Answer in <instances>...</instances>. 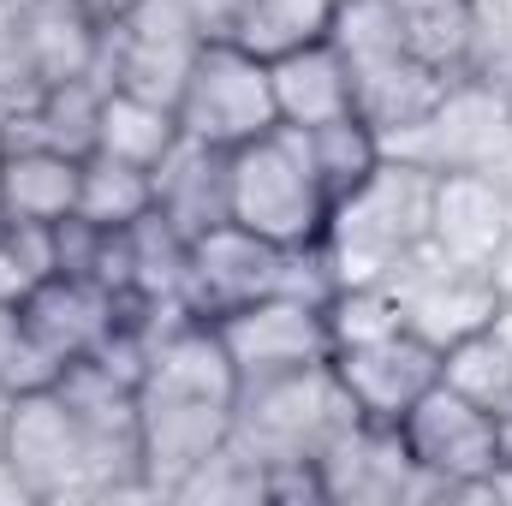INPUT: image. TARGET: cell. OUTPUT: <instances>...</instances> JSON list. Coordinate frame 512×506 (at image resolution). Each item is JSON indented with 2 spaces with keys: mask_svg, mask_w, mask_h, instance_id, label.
<instances>
[{
  "mask_svg": "<svg viewBox=\"0 0 512 506\" xmlns=\"http://www.w3.org/2000/svg\"><path fill=\"white\" fill-rule=\"evenodd\" d=\"M6 471L18 477L24 501H120L155 495L143 477V447L96 435L54 387L18 393L6 429Z\"/></svg>",
  "mask_w": 512,
  "mask_h": 506,
  "instance_id": "obj_1",
  "label": "cell"
},
{
  "mask_svg": "<svg viewBox=\"0 0 512 506\" xmlns=\"http://www.w3.org/2000/svg\"><path fill=\"white\" fill-rule=\"evenodd\" d=\"M429 197H435V173L382 155L346 197L328 203V227H322V256L334 268V286L352 280H387L405 256L429 245Z\"/></svg>",
  "mask_w": 512,
  "mask_h": 506,
  "instance_id": "obj_2",
  "label": "cell"
},
{
  "mask_svg": "<svg viewBox=\"0 0 512 506\" xmlns=\"http://www.w3.org/2000/svg\"><path fill=\"white\" fill-rule=\"evenodd\" d=\"M358 423V405L334 376V364L292 370L268 381H239L233 399V447L268 471H316V459Z\"/></svg>",
  "mask_w": 512,
  "mask_h": 506,
  "instance_id": "obj_3",
  "label": "cell"
},
{
  "mask_svg": "<svg viewBox=\"0 0 512 506\" xmlns=\"http://www.w3.org/2000/svg\"><path fill=\"white\" fill-rule=\"evenodd\" d=\"M328 42L352 66V114L364 126H376L382 137L411 126L453 84L447 72H435L429 60L411 54L405 24H399V12L387 0H340L334 24H328Z\"/></svg>",
  "mask_w": 512,
  "mask_h": 506,
  "instance_id": "obj_4",
  "label": "cell"
},
{
  "mask_svg": "<svg viewBox=\"0 0 512 506\" xmlns=\"http://www.w3.org/2000/svg\"><path fill=\"white\" fill-rule=\"evenodd\" d=\"M227 215L268 245H322L328 191L298 126H274L227 155Z\"/></svg>",
  "mask_w": 512,
  "mask_h": 506,
  "instance_id": "obj_5",
  "label": "cell"
},
{
  "mask_svg": "<svg viewBox=\"0 0 512 506\" xmlns=\"http://www.w3.org/2000/svg\"><path fill=\"white\" fill-rule=\"evenodd\" d=\"M399 435H405V453L417 459V471L429 477L435 501H489V477L507 459L495 411H483L465 393H453L447 381H435L399 417Z\"/></svg>",
  "mask_w": 512,
  "mask_h": 506,
  "instance_id": "obj_6",
  "label": "cell"
},
{
  "mask_svg": "<svg viewBox=\"0 0 512 506\" xmlns=\"http://www.w3.org/2000/svg\"><path fill=\"white\" fill-rule=\"evenodd\" d=\"M280 126L268 60L239 42H203L185 90H179V131L215 149H239Z\"/></svg>",
  "mask_w": 512,
  "mask_h": 506,
  "instance_id": "obj_7",
  "label": "cell"
},
{
  "mask_svg": "<svg viewBox=\"0 0 512 506\" xmlns=\"http://www.w3.org/2000/svg\"><path fill=\"white\" fill-rule=\"evenodd\" d=\"M507 126H512L507 96H495L477 78H453L411 126L387 131L382 149L399 155V161H411V167H423V173H435V179L441 173H477Z\"/></svg>",
  "mask_w": 512,
  "mask_h": 506,
  "instance_id": "obj_8",
  "label": "cell"
},
{
  "mask_svg": "<svg viewBox=\"0 0 512 506\" xmlns=\"http://www.w3.org/2000/svg\"><path fill=\"white\" fill-rule=\"evenodd\" d=\"M215 334L233 358L239 381H268V376H292V370H316L334 358V334H328V310L316 298H256L245 310L215 316Z\"/></svg>",
  "mask_w": 512,
  "mask_h": 506,
  "instance_id": "obj_9",
  "label": "cell"
},
{
  "mask_svg": "<svg viewBox=\"0 0 512 506\" xmlns=\"http://www.w3.org/2000/svg\"><path fill=\"white\" fill-rule=\"evenodd\" d=\"M387 292H393V304H399V322H405L417 340H429L435 352H447L453 340L489 328L495 310H501V292H495L489 268H459V262L435 256L429 245L417 256H405V262L387 274Z\"/></svg>",
  "mask_w": 512,
  "mask_h": 506,
  "instance_id": "obj_10",
  "label": "cell"
},
{
  "mask_svg": "<svg viewBox=\"0 0 512 506\" xmlns=\"http://www.w3.org/2000/svg\"><path fill=\"white\" fill-rule=\"evenodd\" d=\"M197 54H203L197 24L173 0H143L131 18L102 30V84H120L149 102L179 108V90H185Z\"/></svg>",
  "mask_w": 512,
  "mask_h": 506,
  "instance_id": "obj_11",
  "label": "cell"
},
{
  "mask_svg": "<svg viewBox=\"0 0 512 506\" xmlns=\"http://www.w3.org/2000/svg\"><path fill=\"white\" fill-rule=\"evenodd\" d=\"M233 435V399H203V393H137V447H143V477L161 501Z\"/></svg>",
  "mask_w": 512,
  "mask_h": 506,
  "instance_id": "obj_12",
  "label": "cell"
},
{
  "mask_svg": "<svg viewBox=\"0 0 512 506\" xmlns=\"http://www.w3.org/2000/svg\"><path fill=\"white\" fill-rule=\"evenodd\" d=\"M322 501H346V506H405V501H435L429 477L417 471V459L405 453L399 423H370L358 417L322 459Z\"/></svg>",
  "mask_w": 512,
  "mask_h": 506,
  "instance_id": "obj_13",
  "label": "cell"
},
{
  "mask_svg": "<svg viewBox=\"0 0 512 506\" xmlns=\"http://www.w3.org/2000/svg\"><path fill=\"white\" fill-rule=\"evenodd\" d=\"M328 364L346 387V399L358 405V417H370V423H399L441 381V352L429 340H417L411 328H393L364 346H340Z\"/></svg>",
  "mask_w": 512,
  "mask_h": 506,
  "instance_id": "obj_14",
  "label": "cell"
},
{
  "mask_svg": "<svg viewBox=\"0 0 512 506\" xmlns=\"http://www.w3.org/2000/svg\"><path fill=\"white\" fill-rule=\"evenodd\" d=\"M126 292L90 280V274H48L30 298H24V322L30 334L54 352V364L66 370L72 358H90L114 328H120Z\"/></svg>",
  "mask_w": 512,
  "mask_h": 506,
  "instance_id": "obj_15",
  "label": "cell"
},
{
  "mask_svg": "<svg viewBox=\"0 0 512 506\" xmlns=\"http://www.w3.org/2000/svg\"><path fill=\"white\" fill-rule=\"evenodd\" d=\"M507 245V191L477 173H441L429 197V251L459 268H489Z\"/></svg>",
  "mask_w": 512,
  "mask_h": 506,
  "instance_id": "obj_16",
  "label": "cell"
},
{
  "mask_svg": "<svg viewBox=\"0 0 512 506\" xmlns=\"http://www.w3.org/2000/svg\"><path fill=\"white\" fill-rule=\"evenodd\" d=\"M227 155L233 149H215V143H197V137H179L161 161H155V215L167 227H179L185 239L233 221L227 215Z\"/></svg>",
  "mask_w": 512,
  "mask_h": 506,
  "instance_id": "obj_17",
  "label": "cell"
},
{
  "mask_svg": "<svg viewBox=\"0 0 512 506\" xmlns=\"http://www.w3.org/2000/svg\"><path fill=\"white\" fill-rule=\"evenodd\" d=\"M268 78H274V114H280V126L310 131V126H328V120L352 114V66H346V54L328 36L274 54Z\"/></svg>",
  "mask_w": 512,
  "mask_h": 506,
  "instance_id": "obj_18",
  "label": "cell"
},
{
  "mask_svg": "<svg viewBox=\"0 0 512 506\" xmlns=\"http://www.w3.org/2000/svg\"><path fill=\"white\" fill-rule=\"evenodd\" d=\"M102 78H66L36 90L24 108L0 114L6 126V149H60V155H90L96 149V120H102Z\"/></svg>",
  "mask_w": 512,
  "mask_h": 506,
  "instance_id": "obj_19",
  "label": "cell"
},
{
  "mask_svg": "<svg viewBox=\"0 0 512 506\" xmlns=\"http://www.w3.org/2000/svg\"><path fill=\"white\" fill-rule=\"evenodd\" d=\"M24 12V54L36 90L66 78H102V24H90L72 0H30Z\"/></svg>",
  "mask_w": 512,
  "mask_h": 506,
  "instance_id": "obj_20",
  "label": "cell"
},
{
  "mask_svg": "<svg viewBox=\"0 0 512 506\" xmlns=\"http://www.w3.org/2000/svg\"><path fill=\"white\" fill-rule=\"evenodd\" d=\"M78 155L60 149H6L0 155V215L6 221H36L60 227L78 209Z\"/></svg>",
  "mask_w": 512,
  "mask_h": 506,
  "instance_id": "obj_21",
  "label": "cell"
},
{
  "mask_svg": "<svg viewBox=\"0 0 512 506\" xmlns=\"http://www.w3.org/2000/svg\"><path fill=\"white\" fill-rule=\"evenodd\" d=\"M179 137H185V131H179V108L108 84L102 120H96V149H90V155H114V161H131V167H149V173H155V161H161Z\"/></svg>",
  "mask_w": 512,
  "mask_h": 506,
  "instance_id": "obj_22",
  "label": "cell"
},
{
  "mask_svg": "<svg viewBox=\"0 0 512 506\" xmlns=\"http://www.w3.org/2000/svg\"><path fill=\"white\" fill-rule=\"evenodd\" d=\"M155 209V179L149 167H131L114 155H84V173H78V221L102 227V233H126L143 215Z\"/></svg>",
  "mask_w": 512,
  "mask_h": 506,
  "instance_id": "obj_23",
  "label": "cell"
},
{
  "mask_svg": "<svg viewBox=\"0 0 512 506\" xmlns=\"http://www.w3.org/2000/svg\"><path fill=\"white\" fill-rule=\"evenodd\" d=\"M441 381L507 423L512 417V352H507V340L495 334V322L465 334V340H453L441 352Z\"/></svg>",
  "mask_w": 512,
  "mask_h": 506,
  "instance_id": "obj_24",
  "label": "cell"
},
{
  "mask_svg": "<svg viewBox=\"0 0 512 506\" xmlns=\"http://www.w3.org/2000/svg\"><path fill=\"white\" fill-rule=\"evenodd\" d=\"M334 6H340V0H245L227 42H239V48L262 54V60H274V54H286V48H304V42L328 36Z\"/></svg>",
  "mask_w": 512,
  "mask_h": 506,
  "instance_id": "obj_25",
  "label": "cell"
},
{
  "mask_svg": "<svg viewBox=\"0 0 512 506\" xmlns=\"http://www.w3.org/2000/svg\"><path fill=\"white\" fill-rule=\"evenodd\" d=\"M304 143H310V161H316V179H322V191H328V203L334 197H346L376 161H382V131L364 126L358 114H346V120H328V126H310L304 131Z\"/></svg>",
  "mask_w": 512,
  "mask_h": 506,
  "instance_id": "obj_26",
  "label": "cell"
},
{
  "mask_svg": "<svg viewBox=\"0 0 512 506\" xmlns=\"http://www.w3.org/2000/svg\"><path fill=\"white\" fill-rule=\"evenodd\" d=\"M328 334H334V352L340 346H364V340H382L399 322V304L387 292V280H352V286H334L328 292Z\"/></svg>",
  "mask_w": 512,
  "mask_h": 506,
  "instance_id": "obj_27",
  "label": "cell"
},
{
  "mask_svg": "<svg viewBox=\"0 0 512 506\" xmlns=\"http://www.w3.org/2000/svg\"><path fill=\"white\" fill-rule=\"evenodd\" d=\"M48 274H60V262H54V227L6 221L0 215V298L24 304Z\"/></svg>",
  "mask_w": 512,
  "mask_h": 506,
  "instance_id": "obj_28",
  "label": "cell"
},
{
  "mask_svg": "<svg viewBox=\"0 0 512 506\" xmlns=\"http://www.w3.org/2000/svg\"><path fill=\"white\" fill-rule=\"evenodd\" d=\"M459 78H477V84H489L495 96L512 102V12H507V0H477Z\"/></svg>",
  "mask_w": 512,
  "mask_h": 506,
  "instance_id": "obj_29",
  "label": "cell"
},
{
  "mask_svg": "<svg viewBox=\"0 0 512 506\" xmlns=\"http://www.w3.org/2000/svg\"><path fill=\"white\" fill-rule=\"evenodd\" d=\"M54 376H60V364H54V352L30 334L24 304L0 298V387L36 393V387H54Z\"/></svg>",
  "mask_w": 512,
  "mask_h": 506,
  "instance_id": "obj_30",
  "label": "cell"
},
{
  "mask_svg": "<svg viewBox=\"0 0 512 506\" xmlns=\"http://www.w3.org/2000/svg\"><path fill=\"white\" fill-rule=\"evenodd\" d=\"M36 96V78H30V54H24V12L12 0H0V114L24 108Z\"/></svg>",
  "mask_w": 512,
  "mask_h": 506,
  "instance_id": "obj_31",
  "label": "cell"
},
{
  "mask_svg": "<svg viewBox=\"0 0 512 506\" xmlns=\"http://www.w3.org/2000/svg\"><path fill=\"white\" fill-rule=\"evenodd\" d=\"M173 6L197 24L203 42H227L233 24H239V6H245V0H173Z\"/></svg>",
  "mask_w": 512,
  "mask_h": 506,
  "instance_id": "obj_32",
  "label": "cell"
},
{
  "mask_svg": "<svg viewBox=\"0 0 512 506\" xmlns=\"http://www.w3.org/2000/svg\"><path fill=\"white\" fill-rule=\"evenodd\" d=\"M477 179H489L495 191H512V126L495 137V149H489V161L477 167Z\"/></svg>",
  "mask_w": 512,
  "mask_h": 506,
  "instance_id": "obj_33",
  "label": "cell"
},
{
  "mask_svg": "<svg viewBox=\"0 0 512 506\" xmlns=\"http://www.w3.org/2000/svg\"><path fill=\"white\" fill-rule=\"evenodd\" d=\"M72 6H78V12H84L90 24H102V30H114L120 18H131V12L143 6V0H72Z\"/></svg>",
  "mask_w": 512,
  "mask_h": 506,
  "instance_id": "obj_34",
  "label": "cell"
},
{
  "mask_svg": "<svg viewBox=\"0 0 512 506\" xmlns=\"http://www.w3.org/2000/svg\"><path fill=\"white\" fill-rule=\"evenodd\" d=\"M489 280H495L501 304H512V233H507V245L495 251V262H489Z\"/></svg>",
  "mask_w": 512,
  "mask_h": 506,
  "instance_id": "obj_35",
  "label": "cell"
},
{
  "mask_svg": "<svg viewBox=\"0 0 512 506\" xmlns=\"http://www.w3.org/2000/svg\"><path fill=\"white\" fill-rule=\"evenodd\" d=\"M399 18H429V12H447V6H465V0H387Z\"/></svg>",
  "mask_w": 512,
  "mask_h": 506,
  "instance_id": "obj_36",
  "label": "cell"
},
{
  "mask_svg": "<svg viewBox=\"0 0 512 506\" xmlns=\"http://www.w3.org/2000/svg\"><path fill=\"white\" fill-rule=\"evenodd\" d=\"M12 405H18V393H12V387H0V459H6V429H12Z\"/></svg>",
  "mask_w": 512,
  "mask_h": 506,
  "instance_id": "obj_37",
  "label": "cell"
},
{
  "mask_svg": "<svg viewBox=\"0 0 512 506\" xmlns=\"http://www.w3.org/2000/svg\"><path fill=\"white\" fill-rule=\"evenodd\" d=\"M495 334L507 340V352H512V304H501V310H495Z\"/></svg>",
  "mask_w": 512,
  "mask_h": 506,
  "instance_id": "obj_38",
  "label": "cell"
},
{
  "mask_svg": "<svg viewBox=\"0 0 512 506\" xmlns=\"http://www.w3.org/2000/svg\"><path fill=\"white\" fill-rule=\"evenodd\" d=\"M507 233H512V191H507Z\"/></svg>",
  "mask_w": 512,
  "mask_h": 506,
  "instance_id": "obj_39",
  "label": "cell"
},
{
  "mask_svg": "<svg viewBox=\"0 0 512 506\" xmlns=\"http://www.w3.org/2000/svg\"><path fill=\"white\" fill-rule=\"evenodd\" d=\"M0 155H6V126H0Z\"/></svg>",
  "mask_w": 512,
  "mask_h": 506,
  "instance_id": "obj_40",
  "label": "cell"
},
{
  "mask_svg": "<svg viewBox=\"0 0 512 506\" xmlns=\"http://www.w3.org/2000/svg\"><path fill=\"white\" fill-rule=\"evenodd\" d=\"M12 6H30V0H12Z\"/></svg>",
  "mask_w": 512,
  "mask_h": 506,
  "instance_id": "obj_41",
  "label": "cell"
},
{
  "mask_svg": "<svg viewBox=\"0 0 512 506\" xmlns=\"http://www.w3.org/2000/svg\"><path fill=\"white\" fill-rule=\"evenodd\" d=\"M507 12H512V0H507Z\"/></svg>",
  "mask_w": 512,
  "mask_h": 506,
  "instance_id": "obj_42",
  "label": "cell"
}]
</instances>
